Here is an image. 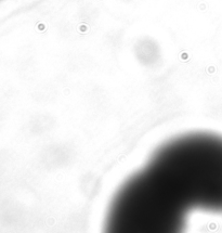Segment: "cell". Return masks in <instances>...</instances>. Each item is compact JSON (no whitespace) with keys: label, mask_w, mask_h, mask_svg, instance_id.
Returning <instances> with one entry per match:
<instances>
[{"label":"cell","mask_w":222,"mask_h":233,"mask_svg":"<svg viewBox=\"0 0 222 233\" xmlns=\"http://www.w3.org/2000/svg\"><path fill=\"white\" fill-rule=\"evenodd\" d=\"M145 167L188 210L222 213V136L176 137L160 145Z\"/></svg>","instance_id":"1"},{"label":"cell","mask_w":222,"mask_h":233,"mask_svg":"<svg viewBox=\"0 0 222 233\" xmlns=\"http://www.w3.org/2000/svg\"><path fill=\"white\" fill-rule=\"evenodd\" d=\"M188 213L144 167L115 193L105 216L103 233H184Z\"/></svg>","instance_id":"2"}]
</instances>
